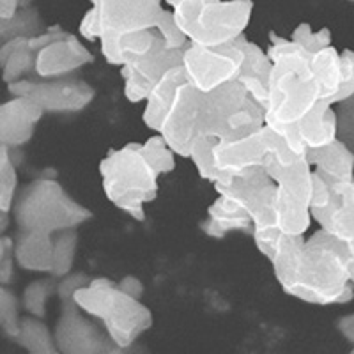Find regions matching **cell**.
<instances>
[{"label":"cell","mask_w":354,"mask_h":354,"mask_svg":"<svg viewBox=\"0 0 354 354\" xmlns=\"http://www.w3.org/2000/svg\"><path fill=\"white\" fill-rule=\"evenodd\" d=\"M349 262L346 243L321 229L308 239L283 234L271 264L280 287L292 298L312 305H342L354 296Z\"/></svg>","instance_id":"obj_1"},{"label":"cell","mask_w":354,"mask_h":354,"mask_svg":"<svg viewBox=\"0 0 354 354\" xmlns=\"http://www.w3.org/2000/svg\"><path fill=\"white\" fill-rule=\"evenodd\" d=\"M268 55L273 61L270 75V103L266 124H298L321 101V87L310 66V55L292 39L271 34Z\"/></svg>","instance_id":"obj_2"},{"label":"cell","mask_w":354,"mask_h":354,"mask_svg":"<svg viewBox=\"0 0 354 354\" xmlns=\"http://www.w3.org/2000/svg\"><path fill=\"white\" fill-rule=\"evenodd\" d=\"M82 312L103 322L115 353L128 351L142 333L153 326L151 310L109 278H94L73 294Z\"/></svg>","instance_id":"obj_3"},{"label":"cell","mask_w":354,"mask_h":354,"mask_svg":"<svg viewBox=\"0 0 354 354\" xmlns=\"http://www.w3.org/2000/svg\"><path fill=\"white\" fill-rule=\"evenodd\" d=\"M101 183L106 198L117 209L135 220H145L144 205L158 194V176L142 153V144L129 142L121 149H112L100 165Z\"/></svg>","instance_id":"obj_4"},{"label":"cell","mask_w":354,"mask_h":354,"mask_svg":"<svg viewBox=\"0 0 354 354\" xmlns=\"http://www.w3.org/2000/svg\"><path fill=\"white\" fill-rule=\"evenodd\" d=\"M12 214L18 232L59 234L62 230L77 229L93 218V213L73 201L53 177H39L21 189Z\"/></svg>","instance_id":"obj_5"},{"label":"cell","mask_w":354,"mask_h":354,"mask_svg":"<svg viewBox=\"0 0 354 354\" xmlns=\"http://www.w3.org/2000/svg\"><path fill=\"white\" fill-rule=\"evenodd\" d=\"M172 8L176 24L189 43L205 48L243 36L254 11L252 0H179Z\"/></svg>","instance_id":"obj_6"},{"label":"cell","mask_w":354,"mask_h":354,"mask_svg":"<svg viewBox=\"0 0 354 354\" xmlns=\"http://www.w3.org/2000/svg\"><path fill=\"white\" fill-rule=\"evenodd\" d=\"M266 124V110L257 105L238 80L202 96L201 133L218 142L236 140Z\"/></svg>","instance_id":"obj_7"},{"label":"cell","mask_w":354,"mask_h":354,"mask_svg":"<svg viewBox=\"0 0 354 354\" xmlns=\"http://www.w3.org/2000/svg\"><path fill=\"white\" fill-rule=\"evenodd\" d=\"M264 170L277 183V227L289 236H305L312 223L310 201H312V165L299 160L292 165L282 167L273 160H266Z\"/></svg>","instance_id":"obj_8"},{"label":"cell","mask_w":354,"mask_h":354,"mask_svg":"<svg viewBox=\"0 0 354 354\" xmlns=\"http://www.w3.org/2000/svg\"><path fill=\"white\" fill-rule=\"evenodd\" d=\"M243 62L245 53L236 41L216 48H205L189 43L183 53L186 80L202 94L238 80Z\"/></svg>","instance_id":"obj_9"},{"label":"cell","mask_w":354,"mask_h":354,"mask_svg":"<svg viewBox=\"0 0 354 354\" xmlns=\"http://www.w3.org/2000/svg\"><path fill=\"white\" fill-rule=\"evenodd\" d=\"M11 96L30 97L50 113H77L87 109L94 100V88L84 80L55 78L48 82L18 80L8 85Z\"/></svg>","instance_id":"obj_10"},{"label":"cell","mask_w":354,"mask_h":354,"mask_svg":"<svg viewBox=\"0 0 354 354\" xmlns=\"http://www.w3.org/2000/svg\"><path fill=\"white\" fill-rule=\"evenodd\" d=\"M204 94L185 82L176 91L172 103L161 122L160 135L165 138L170 149L181 158L189 156L194 142L201 137V110Z\"/></svg>","instance_id":"obj_11"},{"label":"cell","mask_w":354,"mask_h":354,"mask_svg":"<svg viewBox=\"0 0 354 354\" xmlns=\"http://www.w3.org/2000/svg\"><path fill=\"white\" fill-rule=\"evenodd\" d=\"M93 6L100 17V41L156 28L163 12L161 0H97Z\"/></svg>","instance_id":"obj_12"},{"label":"cell","mask_w":354,"mask_h":354,"mask_svg":"<svg viewBox=\"0 0 354 354\" xmlns=\"http://www.w3.org/2000/svg\"><path fill=\"white\" fill-rule=\"evenodd\" d=\"M61 317L55 326V344L59 353L103 354L115 351L109 335H103L96 324L82 317L80 306L71 299H61Z\"/></svg>","instance_id":"obj_13"},{"label":"cell","mask_w":354,"mask_h":354,"mask_svg":"<svg viewBox=\"0 0 354 354\" xmlns=\"http://www.w3.org/2000/svg\"><path fill=\"white\" fill-rule=\"evenodd\" d=\"M214 163L227 176H241L252 169H264L270 156V131L262 126L259 131L250 133L236 140L216 142L213 147Z\"/></svg>","instance_id":"obj_14"},{"label":"cell","mask_w":354,"mask_h":354,"mask_svg":"<svg viewBox=\"0 0 354 354\" xmlns=\"http://www.w3.org/2000/svg\"><path fill=\"white\" fill-rule=\"evenodd\" d=\"M93 61L94 57L78 41V37L68 34L64 39L55 41L37 52L36 75L43 80L64 78Z\"/></svg>","instance_id":"obj_15"},{"label":"cell","mask_w":354,"mask_h":354,"mask_svg":"<svg viewBox=\"0 0 354 354\" xmlns=\"http://www.w3.org/2000/svg\"><path fill=\"white\" fill-rule=\"evenodd\" d=\"M44 110L30 97L12 96L0 106V140L11 147H21L32 138Z\"/></svg>","instance_id":"obj_16"},{"label":"cell","mask_w":354,"mask_h":354,"mask_svg":"<svg viewBox=\"0 0 354 354\" xmlns=\"http://www.w3.org/2000/svg\"><path fill=\"white\" fill-rule=\"evenodd\" d=\"M333 192L335 197L330 207L314 211L312 220L317 221L321 229L346 243L354 261V179L333 185Z\"/></svg>","instance_id":"obj_17"},{"label":"cell","mask_w":354,"mask_h":354,"mask_svg":"<svg viewBox=\"0 0 354 354\" xmlns=\"http://www.w3.org/2000/svg\"><path fill=\"white\" fill-rule=\"evenodd\" d=\"M306 158L314 172L324 177L330 185L354 179V151L338 138L319 149H308Z\"/></svg>","instance_id":"obj_18"},{"label":"cell","mask_w":354,"mask_h":354,"mask_svg":"<svg viewBox=\"0 0 354 354\" xmlns=\"http://www.w3.org/2000/svg\"><path fill=\"white\" fill-rule=\"evenodd\" d=\"M202 230L209 238L221 239L229 232H252L254 221L238 202L218 195L216 201L207 209V218L202 223Z\"/></svg>","instance_id":"obj_19"},{"label":"cell","mask_w":354,"mask_h":354,"mask_svg":"<svg viewBox=\"0 0 354 354\" xmlns=\"http://www.w3.org/2000/svg\"><path fill=\"white\" fill-rule=\"evenodd\" d=\"M296 126L306 149H319L338 138L337 110L328 101H319Z\"/></svg>","instance_id":"obj_20"},{"label":"cell","mask_w":354,"mask_h":354,"mask_svg":"<svg viewBox=\"0 0 354 354\" xmlns=\"http://www.w3.org/2000/svg\"><path fill=\"white\" fill-rule=\"evenodd\" d=\"M186 80V73L183 64L176 66V68L169 69V71L153 85L151 94L145 101V109L142 113V121L153 131H160L163 117H165L167 110H169L170 103H172L176 91L181 87Z\"/></svg>","instance_id":"obj_21"},{"label":"cell","mask_w":354,"mask_h":354,"mask_svg":"<svg viewBox=\"0 0 354 354\" xmlns=\"http://www.w3.org/2000/svg\"><path fill=\"white\" fill-rule=\"evenodd\" d=\"M15 259L20 268L37 273H52L53 238L44 232H18Z\"/></svg>","instance_id":"obj_22"},{"label":"cell","mask_w":354,"mask_h":354,"mask_svg":"<svg viewBox=\"0 0 354 354\" xmlns=\"http://www.w3.org/2000/svg\"><path fill=\"white\" fill-rule=\"evenodd\" d=\"M36 59L37 52L30 48L28 37L2 41L0 66H2V78L6 84H15L18 80H24L28 73H36Z\"/></svg>","instance_id":"obj_23"},{"label":"cell","mask_w":354,"mask_h":354,"mask_svg":"<svg viewBox=\"0 0 354 354\" xmlns=\"http://www.w3.org/2000/svg\"><path fill=\"white\" fill-rule=\"evenodd\" d=\"M165 48L156 28L126 34L117 39V66H135Z\"/></svg>","instance_id":"obj_24"},{"label":"cell","mask_w":354,"mask_h":354,"mask_svg":"<svg viewBox=\"0 0 354 354\" xmlns=\"http://www.w3.org/2000/svg\"><path fill=\"white\" fill-rule=\"evenodd\" d=\"M310 66L321 87V101L330 103L342 84V53H338L333 46H328L312 55Z\"/></svg>","instance_id":"obj_25"},{"label":"cell","mask_w":354,"mask_h":354,"mask_svg":"<svg viewBox=\"0 0 354 354\" xmlns=\"http://www.w3.org/2000/svg\"><path fill=\"white\" fill-rule=\"evenodd\" d=\"M17 342L25 351L32 354H57L59 347L55 344V337L50 331V328L41 321L39 317H24L21 319L20 333L17 337Z\"/></svg>","instance_id":"obj_26"},{"label":"cell","mask_w":354,"mask_h":354,"mask_svg":"<svg viewBox=\"0 0 354 354\" xmlns=\"http://www.w3.org/2000/svg\"><path fill=\"white\" fill-rule=\"evenodd\" d=\"M236 43L241 46L243 53H245V62H243L239 77L259 78V80H264L270 84V75H271V69H273V61L270 59L268 52H264L261 46H257L255 43L246 39L245 34L239 36L238 39H236Z\"/></svg>","instance_id":"obj_27"},{"label":"cell","mask_w":354,"mask_h":354,"mask_svg":"<svg viewBox=\"0 0 354 354\" xmlns=\"http://www.w3.org/2000/svg\"><path fill=\"white\" fill-rule=\"evenodd\" d=\"M218 140L211 137H205V135H201L197 140L194 142L192 145V149H189V156L192 161L195 163V169H197L198 176L205 181H209L211 185H216V183L223 181L227 177V174L220 172L214 163V156H213V147Z\"/></svg>","instance_id":"obj_28"},{"label":"cell","mask_w":354,"mask_h":354,"mask_svg":"<svg viewBox=\"0 0 354 354\" xmlns=\"http://www.w3.org/2000/svg\"><path fill=\"white\" fill-rule=\"evenodd\" d=\"M78 236L77 230L69 229L57 234L53 239V266L52 277L64 278L71 273L73 262H75V254H77Z\"/></svg>","instance_id":"obj_29"},{"label":"cell","mask_w":354,"mask_h":354,"mask_svg":"<svg viewBox=\"0 0 354 354\" xmlns=\"http://www.w3.org/2000/svg\"><path fill=\"white\" fill-rule=\"evenodd\" d=\"M17 167L9 156V147L0 144V213H11L17 201Z\"/></svg>","instance_id":"obj_30"},{"label":"cell","mask_w":354,"mask_h":354,"mask_svg":"<svg viewBox=\"0 0 354 354\" xmlns=\"http://www.w3.org/2000/svg\"><path fill=\"white\" fill-rule=\"evenodd\" d=\"M183 53H185V50L161 48L160 52L147 57L145 61L138 62V64L131 66V68L137 69L142 77H145L149 82L156 84V82L160 80L167 71H169V69L183 64Z\"/></svg>","instance_id":"obj_31"},{"label":"cell","mask_w":354,"mask_h":354,"mask_svg":"<svg viewBox=\"0 0 354 354\" xmlns=\"http://www.w3.org/2000/svg\"><path fill=\"white\" fill-rule=\"evenodd\" d=\"M142 153L160 176L161 174H170L176 169L177 154L170 149V145L167 144L165 138L161 137L160 133H156L154 137L147 138L142 144Z\"/></svg>","instance_id":"obj_32"},{"label":"cell","mask_w":354,"mask_h":354,"mask_svg":"<svg viewBox=\"0 0 354 354\" xmlns=\"http://www.w3.org/2000/svg\"><path fill=\"white\" fill-rule=\"evenodd\" d=\"M43 30L37 12L25 8L12 20L2 21V41L15 39V37H34Z\"/></svg>","instance_id":"obj_33"},{"label":"cell","mask_w":354,"mask_h":354,"mask_svg":"<svg viewBox=\"0 0 354 354\" xmlns=\"http://www.w3.org/2000/svg\"><path fill=\"white\" fill-rule=\"evenodd\" d=\"M57 286L59 283H55L50 278H43V280H37V282L30 283L25 289L24 298H21L25 312H28L34 317L43 319L46 315V303H48L50 296L53 292H57Z\"/></svg>","instance_id":"obj_34"},{"label":"cell","mask_w":354,"mask_h":354,"mask_svg":"<svg viewBox=\"0 0 354 354\" xmlns=\"http://www.w3.org/2000/svg\"><path fill=\"white\" fill-rule=\"evenodd\" d=\"M20 306L21 301L2 286L0 289V324H2V331L8 338L17 340L18 333L21 328V319H20Z\"/></svg>","instance_id":"obj_35"},{"label":"cell","mask_w":354,"mask_h":354,"mask_svg":"<svg viewBox=\"0 0 354 354\" xmlns=\"http://www.w3.org/2000/svg\"><path fill=\"white\" fill-rule=\"evenodd\" d=\"M290 39L294 43H298L299 46L306 50L310 55L321 52V50L331 46V32L330 28H321V30H314L308 24H301L296 27Z\"/></svg>","instance_id":"obj_36"},{"label":"cell","mask_w":354,"mask_h":354,"mask_svg":"<svg viewBox=\"0 0 354 354\" xmlns=\"http://www.w3.org/2000/svg\"><path fill=\"white\" fill-rule=\"evenodd\" d=\"M121 77L124 80V96L129 103H142L147 101L153 88V82H149L145 77L131 66H121Z\"/></svg>","instance_id":"obj_37"},{"label":"cell","mask_w":354,"mask_h":354,"mask_svg":"<svg viewBox=\"0 0 354 354\" xmlns=\"http://www.w3.org/2000/svg\"><path fill=\"white\" fill-rule=\"evenodd\" d=\"M156 30L160 32L167 50H185L189 44L186 34L183 32L181 28H179V25L176 24V18H174L172 11L163 9L160 20H158Z\"/></svg>","instance_id":"obj_38"},{"label":"cell","mask_w":354,"mask_h":354,"mask_svg":"<svg viewBox=\"0 0 354 354\" xmlns=\"http://www.w3.org/2000/svg\"><path fill=\"white\" fill-rule=\"evenodd\" d=\"M354 94V52L344 50L342 52V84L338 93L331 97L330 105H338L342 101L349 100Z\"/></svg>","instance_id":"obj_39"},{"label":"cell","mask_w":354,"mask_h":354,"mask_svg":"<svg viewBox=\"0 0 354 354\" xmlns=\"http://www.w3.org/2000/svg\"><path fill=\"white\" fill-rule=\"evenodd\" d=\"M252 236H254L255 246H257L259 252L268 261H273L278 245H280V239L283 236L282 230L277 229V227H271V229H254L252 230Z\"/></svg>","instance_id":"obj_40"},{"label":"cell","mask_w":354,"mask_h":354,"mask_svg":"<svg viewBox=\"0 0 354 354\" xmlns=\"http://www.w3.org/2000/svg\"><path fill=\"white\" fill-rule=\"evenodd\" d=\"M12 262L15 259V243L9 238H2L0 243V278H2V286H8L12 277Z\"/></svg>","instance_id":"obj_41"},{"label":"cell","mask_w":354,"mask_h":354,"mask_svg":"<svg viewBox=\"0 0 354 354\" xmlns=\"http://www.w3.org/2000/svg\"><path fill=\"white\" fill-rule=\"evenodd\" d=\"M78 32L84 37L85 41H100L101 37V27H100V17H97V9L91 8L85 17L82 18L80 27H78Z\"/></svg>","instance_id":"obj_42"},{"label":"cell","mask_w":354,"mask_h":354,"mask_svg":"<svg viewBox=\"0 0 354 354\" xmlns=\"http://www.w3.org/2000/svg\"><path fill=\"white\" fill-rule=\"evenodd\" d=\"M117 286L121 287L126 294L133 296V298H140L142 294H144V286L138 278L135 277H124L121 282H117Z\"/></svg>","instance_id":"obj_43"},{"label":"cell","mask_w":354,"mask_h":354,"mask_svg":"<svg viewBox=\"0 0 354 354\" xmlns=\"http://www.w3.org/2000/svg\"><path fill=\"white\" fill-rule=\"evenodd\" d=\"M21 9V0H0V20L9 21L17 17Z\"/></svg>","instance_id":"obj_44"},{"label":"cell","mask_w":354,"mask_h":354,"mask_svg":"<svg viewBox=\"0 0 354 354\" xmlns=\"http://www.w3.org/2000/svg\"><path fill=\"white\" fill-rule=\"evenodd\" d=\"M337 326H338V331H340V333L349 340V342L354 344V314L346 315V317L340 319Z\"/></svg>","instance_id":"obj_45"},{"label":"cell","mask_w":354,"mask_h":354,"mask_svg":"<svg viewBox=\"0 0 354 354\" xmlns=\"http://www.w3.org/2000/svg\"><path fill=\"white\" fill-rule=\"evenodd\" d=\"M349 280H351V283L354 286V261L353 259H351V262H349Z\"/></svg>","instance_id":"obj_46"},{"label":"cell","mask_w":354,"mask_h":354,"mask_svg":"<svg viewBox=\"0 0 354 354\" xmlns=\"http://www.w3.org/2000/svg\"><path fill=\"white\" fill-rule=\"evenodd\" d=\"M167 2H169L170 6H174V4H176V2H179V0H167Z\"/></svg>","instance_id":"obj_47"},{"label":"cell","mask_w":354,"mask_h":354,"mask_svg":"<svg viewBox=\"0 0 354 354\" xmlns=\"http://www.w3.org/2000/svg\"><path fill=\"white\" fill-rule=\"evenodd\" d=\"M91 2H93V4H96V2H97V0H91Z\"/></svg>","instance_id":"obj_48"},{"label":"cell","mask_w":354,"mask_h":354,"mask_svg":"<svg viewBox=\"0 0 354 354\" xmlns=\"http://www.w3.org/2000/svg\"><path fill=\"white\" fill-rule=\"evenodd\" d=\"M351 353H354V347H353V349H351Z\"/></svg>","instance_id":"obj_49"}]
</instances>
